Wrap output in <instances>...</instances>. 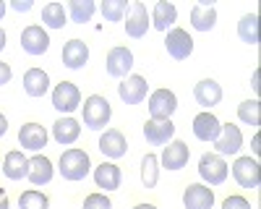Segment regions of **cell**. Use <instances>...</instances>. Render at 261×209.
Listing matches in <instances>:
<instances>
[{
    "label": "cell",
    "instance_id": "ee69618b",
    "mask_svg": "<svg viewBox=\"0 0 261 209\" xmlns=\"http://www.w3.org/2000/svg\"><path fill=\"white\" fill-rule=\"evenodd\" d=\"M3 13H6V3L0 0V18H3Z\"/></svg>",
    "mask_w": 261,
    "mask_h": 209
},
{
    "label": "cell",
    "instance_id": "4dcf8cb0",
    "mask_svg": "<svg viewBox=\"0 0 261 209\" xmlns=\"http://www.w3.org/2000/svg\"><path fill=\"white\" fill-rule=\"evenodd\" d=\"M157 165H160V160L154 154H146L141 160V180H144L146 188H154L157 186V175H160V167Z\"/></svg>",
    "mask_w": 261,
    "mask_h": 209
},
{
    "label": "cell",
    "instance_id": "4316f807",
    "mask_svg": "<svg viewBox=\"0 0 261 209\" xmlns=\"http://www.w3.org/2000/svg\"><path fill=\"white\" fill-rule=\"evenodd\" d=\"M191 24H193V29H199V32H209L214 24H217V11H214V6H196L193 11H191Z\"/></svg>",
    "mask_w": 261,
    "mask_h": 209
},
{
    "label": "cell",
    "instance_id": "30bf717a",
    "mask_svg": "<svg viewBox=\"0 0 261 209\" xmlns=\"http://www.w3.org/2000/svg\"><path fill=\"white\" fill-rule=\"evenodd\" d=\"M18 144H21V149L39 152L42 146L47 144V128H45V125H39V123H27V125H21V131H18Z\"/></svg>",
    "mask_w": 261,
    "mask_h": 209
},
{
    "label": "cell",
    "instance_id": "e575fe53",
    "mask_svg": "<svg viewBox=\"0 0 261 209\" xmlns=\"http://www.w3.org/2000/svg\"><path fill=\"white\" fill-rule=\"evenodd\" d=\"M84 209H113V204L105 194H92V196H86Z\"/></svg>",
    "mask_w": 261,
    "mask_h": 209
},
{
    "label": "cell",
    "instance_id": "ac0fdd59",
    "mask_svg": "<svg viewBox=\"0 0 261 209\" xmlns=\"http://www.w3.org/2000/svg\"><path fill=\"white\" fill-rule=\"evenodd\" d=\"M128 149V144H125V136L118 131V128H110V131H105L102 139H99V152L105 157H110V160H118L123 157Z\"/></svg>",
    "mask_w": 261,
    "mask_h": 209
},
{
    "label": "cell",
    "instance_id": "7402d4cb",
    "mask_svg": "<svg viewBox=\"0 0 261 209\" xmlns=\"http://www.w3.org/2000/svg\"><path fill=\"white\" fill-rule=\"evenodd\" d=\"M24 89L29 97H45L50 89V76L42 68H29L24 73Z\"/></svg>",
    "mask_w": 261,
    "mask_h": 209
},
{
    "label": "cell",
    "instance_id": "603a6c76",
    "mask_svg": "<svg viewBox=\"0 0 261 209\" xmlns=\"http://www.w3.org/2000/svg\"><path fill=\"white\" fill-rule=\"evenodd\" d=\"M3 173H6V178H11V180L27 178V175H29V160L21 154L18 149L8 152L6 160H3Z\"/></svg>",
    "mask_w": 261,
    "mask_h": 209
},
{
    "label": "cell",
    "instance_id": "7bdbcfd3",
    "mask_svg": "<svg viewBox=\"0 0 261 209\" xmlns=\"http://www.w3.org/2000/svg\"><path fill=\"white\" fill-rule=\"evenodd\" d=\"M134 209H157L154 204H139V206H134Z\"/></svg>",
    "mask_w": 261,
    "mask_h": 209
},
{
    "label": "cell",
    "instance_id": "d4e9b609",
    "mask_svg": "<svg viewBox=\"0 0 261 209\" xmlns=\"http://www.w3.org/2000/svg\"><path fill=\"white\" fill-rule=\"evenodd\" d=\"M34 186H45L53 180V162L45 154H37L29 160V175H27Z\"/></svg>",
    "mask_w": 261,
    "mask_h": 209
},
{
    "label": "cell",
    "instance_id": "d6a6232c",
    "mask_svg": "<svg viewBox=\"0 0 261 209\" xmlns=\"http://www.w3.org/2000/svg\"><path fill=\"white\" fill-rule=\"evenodd\" d=\"M18 206L21 209H47L50 206V199L39 191H24L18 196Z\"/></svg>",
    "mask_w": 261,
    "mask_h": 209
},
{
    "label": "cell",
    "instance_id": "d6986e66",
    "mask_svg": "<svg viewBox=\"0 0 261 209\" xmlns=\"http://www.w3.org/2000/svg\"><path fill=\"white\" fill-rule=\"evenodd\" d=\"M86 60H89V47H86V42L71 39V42H65V45H63V63L68 68H73V71L84 68Z\"/></svg>",
    "mask_w": 261,
    "mask_h": 209
},
{
    "label": "cell",
    "instance_id": "cb8c5ba5",
    "mask_svg": "<svg viewBox=\"0 0 261 209\" xmlns=\"http://www.w3.org/2000/svg\"><path fill=\"white\" fill-rule=\"evenodd\" d=\"M79 134H81V125H79L76 118H60V120H55V125H53V136H55V141L63 144V146L73 144V141L79 139Z\"/></svg>",
    "mask_w": 261,
    "mask_h": 209
},
{
    "label": "cell",
    "instance_id": "60d3db41",
    "mask_svg": "<svg viewBox=\"0 0 261 209\" xmlns=\"http://www.w3.org/2000/svg\"><path fill=\"white\" fill-rule=\"evenodd\" d=\"M261 152V136H253V154Z\"/></svg>",
    "mask_w": 261,
    "mask_h": 209
},
{
    "label": "cell",
    "instance_id": "277c9868",
    "mask_svg": "<svg viewBox=\"0 0 261 209\" xmlns=\"http://www.w3.org/2000/svg\"><path fill=\"white\" fill-rule=\"evenodd\" d=\"M81 104V92L76 84L71 81H60L55 92H53V108L60 110V113H73L76 108Z\"/></svg>",
    "mask_w": 261,
    "mask_h": 209
},
{
    "label": "cell",
    "instance_id": "5bb4252c",
    "mask_svg": "<svg viewBox=\"0 0 261 209\" xmlns=\"http://www.w3.org/2000/svg\"><path fill=\"white\" fill-rule=\"evenodd\" d=\"M165 47L175 60H186L193 53V39H191V34L186 29H172L167 34V39H165Z\"/></svg>",
    "mask_w": 261,
    "mask_h": 209
},
{
    "label": "cell",
    "instance_id": "f546056e",
    "mask_svg": "<svg viewBox=\"0 0 261 209\" xmlns=\"http://www.w3.org/2000/svg\"><path fill=\"white\" fill-rule=\"evenodd\" d=\"M42 21H45L50 29H63L65 27V8L60 3H47L42 8Z\"/></svg>",
    "mask_w": 261,
    "mask_h": 209
},
{
    "label": "cell",
    "instance_id": "ab89813d",
    "mask_svg": "<svg viewBox=\"0 0 261 209\" xmlns=\"http://www.w3.org/2000/svg\"><path fill=\"white\" fill-rule=\"evenodd\" d=\"M8 131V120H6V115H0V136H3Z\"/></svg>",
    "mask_w": 261,
    "mask_h": 209
},
{
    "label": "cell",
    "instance_id": "5b68a950",
    "mask_svg": "<svg viewBox=\"0 0 261 209\" xmlns=\"http://www.w3.org/2000/svg\"><path fill=\"white\" fill-rule=\"evenodd\" d=\"M232 175L243 188H258L261 183V165L251 157H238L232 165Z\"/></svg>",
    "mask_w": 261,
    "mask_h": 209
},
{
    "label": "cell",
    "instance_id": "f35d334b",
    "mask_svg": "<svg viewBox=\"0 0 261 209\" xmlns=\"http://www.w3.org/2000/svg\"><path fill=\"white\" fill-rule=\"evenodd\" d=\"M0 209H8V194L0 188Z\"/></svg>",
    "mask_w": 261,
    "mask_h": 209
},
{
    "label": "cell",
    "instance_id": "f1b7e54d",
    "mask_svg": "<svg viewBox=\"0 0 261 209\" xmlns=\"http://www.w3.org/2000/svg\"><path fill=\"white\" fill-rule=\"evenodd\" d=\"M94 11H97L94 0H71V3H68L71 21H76V24H86V21H92Z\"/></svg>",
    "mask_w": 261,
    "mask_h": 209
},
{
    "label": "cell",
    "instance_id": "836d02e7",
    "mask_svg": "<svg viewBox=\"0 0 261 209\" xmlns=\"http://www.w3.org/2000/svg\"><path fill=\"white\" fill-rule=\"evenodd\" d=\"M125 11H128L125 0H105V3H102V16H105V21H123Z\"/></svg>",
    "mask_w": 261,
    "mask_h": 209
},
{
    "label": "cell",
    "instance_id": "9c48e42d",
    "mask_svg": "<svg viewBox=\"0 0 261 209\" xmlns=\"http://www.w3.org/2000/svg\"><path fill=\"white\" fill-rule=\"evenodd\" d=\"M146 92H149V84L144 76H125V81L118 87V94L125 104H139L146 99Z\"/></svg>",
    "mask_w": 261,
    "mask_h": 209
},
{
    "label": "cell",
    "instance_id": "52a82bcc",
    "mask_svg": "<svg viewBox=\"0 0 261 209\" xmlns=\"http://www.w3.org/2000/svg\"><path fill=\"white\" fill-rule=\"evenodd\" d=\"M241 146H243L241 128L232 125V123H222V134L217 136V141H214L217 154H238V152H241Z\"/></svg>",
    "mask_w": 261,
    "mask_h": 209
},
{
    "label": "cell",
    "instance_id": "e0dca14e",
    "mask_svg": "<svg viewBox=\"0 0 261 209\" xmlns=\"http://www.w3.org/2000/svg\"><path fill=\"white\" fill-rule=\"evenodd\" d=\"M193 97L201 108H214V104H220V99H222V87L214 79H204L193 87Z\"/></svg>",
    "mask_w": 261,
    "mask_h": 209
},
{
    "label": "cell",
    "instance_id": "ba28073f",
    "mask_svg": "<svg viewBox=\"0 0 261 209\" xmlns=\"http://www.w3.org/2000/svg\"><path fill=\"white\" fill-rule=\"evenodd\" d=\"M134 68V53L128 47H113L107 53V73L115 79H125Z\"/></svg>",
    "mask_w": 261,
    "mask_h": 209
},
{
    "label": "cell",
    "instance_id": "7a4b0ae2",
    "mask_svg": "<svg viewBox=\"0 0 261 209\" xmlns=\"http://www.w3.org/2000/svg\"><path fill=\"white\" fill-rule=\"evenodd\" d=\"M110 115H113V110H110V102H107L105 97L92 94L84 102V125L86 128H92V131L105 128V125L110 123Z\"/></svg>",
    "mask_w": 261,
    "mask_h": 209
},
{
    "label": "cell",
    "instance_id": "b9f144b4",
    "mask_svg": "<svg viewBox=\"0 0 261 209\" xmlns=\"http://www.w3.org/2000/svg\"><path fill=\"white\" fill-rule=\"evenodd\" d=\"M3 47H6V32L0 29V50H3Z\"/></svg>",
    "mask_w": 261,
    "mask_h": 209
},
{
    "label": "cell",
    "instance_id": "d590c367",
    "mask_svg": "<svg viewBox=\"0 0 261 209\" xmlns=\"http://www.w3.org/2000/svg\"><path fill=\"white\" fill-rule=\"evenodd\" d=\"M222 209H251V204H248V199H243V196H227V199L222 201Z\"/></svg>",
    "mask_w": 261,
    "mask_h": 209
},
{
    "label": "cell",
    "instance_id": "44dd1931",
    "mask_svg": "<svg viewBox=\"0 0 261 209\" xmlns=\"http://www.w3.org/2000/svg\"><path fill=\"white\" fill-rule=\"evenodd\" d=\"M120 167L115 162H102L97 170H94V183L99 188H105V191H115V188H120Z\"/></svg>",
    "mask_w": 261,
    "mask_h": 209
},
{
    "label": "cell",
    "instance_id": "2e32d148",
    "mask_svg": "<svg viewBox=\"0 0 261 209\" xmlns=\"http://www.w3.org/2000/svg\"><path fill=\"white\" fill-rule=\"evenodd\" d=\"M144 136L151 146H162L175 136V123L172 120H146L144 125Z\"/></svg>",
    "mask_w": 261,
    "mask_h": 209
},
{
    "label": "cell",
    "instance_id": "83f0119b",
    "mask_svg": "<svg viewBox=\"0 0 261 209\" xmlns=\"http://www.w3.org/2000/svg\"><path fill=\"white\" fill-rule=\"evenodd\" d=\"M238 37L248 45H258V16L256 13H248L238 21Z\"/></svg>",
    "mask_w": 261,
    "mask_h": 209
},
{
    "label": "cell",
    "instance_id": "1f68e13d",
    "mask_svg": "<svg viewBox=\"0 0 261 209\" xmlns=\"http://www.w3.org/2000/svg\"><path fill=\"white\" fill-rule=\"evenodd\" d=\"M238 118L248 125H258L261 123V102L258 99H248L243 104H238Z\"/></svg>",
    "mask_w": 261,
    "mask_h": 209
},
{
    "label": "cell",
    "instance_id": "ffe728a7",
    "mask_svg": "<svg viewBox=\"0 0 261 209\" xmlns=\"http://www.w3.org/2000/svg\"><path fill=\"white\" fill-rule=\"evenodd\" d=\"M188 157H191L188 144L172 141L170 146H165V152H162V165L167 167V170H180V167L188 165Z\"/></svg>",
    "mask_w": 261,
    "mask_h": 209
},
{
    "label": "cell",
    "instance_id": "74e56055",
    "mask_svg": "<svg viewBox=\"0 0 261 209\" xmlns=\"http://www.w3.org/2000/svg\"><path fill=\"white\" fill-rule=\"evenodd\" d=\"M11 6H13V8L21 13V11H29V8H32V0H13Z\"/></svg>",
    "mask_w": 261,
    "mask_h": 209
},
{
    "label": "cell",
    "instance_id": "8992f818",
    "mask_svg": "<svg viewBox=\"0 0 261 209\" xmlns=\"http://www.w3.org/2000/svg\"><path fill=\"white\" fill-rule=\"evenodd\" d=\"M199 175L209 183V186H220L227 178V165L222 160V154H204L199 162Z\"/></svg>",
    "mask_w": 261,
    "mask_h": 209
},
{
    "label": "cell",
    "instance_id": "7c38bea8",
    "mask_svg": "<svg viewBox=\"0 0 261 209\" xmlns=\"http://www.w3.org/2000/svg\"><path fill=\"white\" fill-rule=\"evenodd\" d=\"M149 29V13H146V6L144 3H130L128 6V18H125V32L128 37L134 39H141Z\"/></svg>",
    "mask_w": 261,
    "mask_h": 209
},
{
    "label": "cell",
    "instance_id": "3957f363",
    "mask_svg": "<svg viewBox=\"0 0 261 209\" xmlns=\"http://www.w3.org/2000/svg\"><path fill=\"white\" fill-rule=\"evenodd\" d=\"M178 110V97L170 89H157L149 97V115L151 120H170V115Z\"/></svg>",
    "mask_w": 261,
    "mask_h": 209
},
{
    "label": "cell",
    "instance_id": "6da1fadb",
    "mask_svg": "<svg viewBox=\"0 0 261 209\" xmlns=\"http://www.w3.org/2000/svg\"><path fill=\"white\" fill-rule=\"evenodd\" d=\"M89 170H92V162L84 149H68L60 154V175L65 180H81L89 175Z\"/></svg>",
    "mask_w": 261,
    "mask_h": 209
},
{
    "label": "cell",
    "instance_id": "484cf974",
    "mask_svg": "<svg viewBox=\"0 0 261 209\" xmlns=\"http://www.w3.org/2000/svg\"><path fill=\"white\" fill-rule=\"evenodd\" d=\"M151 21H154V29L160 32H167V27H172L178 21V8L172 3H157L154 6V13H151Z\"/></svg>",
    "mask_w": 261,
    "mask_h": 209
},
{
    "label": "cell",
    "instance_id": "4fadbf2b",
    "mask_svg": "<svg viewBox=\"0 0 261 209\" xmlns=\"http://www.w3.org/2000/svg\"><path fill=\"white\" fill-rule=\"evenodd\" d=\"M183 204H186V209H212L214 206V191L204 183H193V186L186 188Z\"/></svg>",
    "mask_w": 261,
    "mask_h": 209
},
{
    "label": "cell",
    "instance_id": "8d00e7d4",
    "mask_svg": "<svg viewBox=\"0 0 261 209\" xmlns=\"http://www.w3.org/2000/svg\"><path fill=\"white\" fill-rule=\"evenodd\" d=\"M8 81H11V66L0 60V87H3V84H8Z\"/></svg>",
    "mask_w": 261,
    "mask_h": 209
},
{
    "label": "cell",
    "instance_id": "9a60e30c",
    "mask_svg": "<svg viewBox=\"0 0 261 209\" xmlns=\"http://www.w3.org/2000/svg\"><path fill=\"white\" fill-rule=\"evenodd\" d=\"M21 47H24V53H29V55H42L50 47V37L42 27H27L24 34H21Z\"/></svg>",
    "mask_w": 261,
    "mask_h": 209
},
{
    "label": "cell",
    "instance_id": "8fae6325",
    "mask_svg": "<svg viewBox=\"0 0 261 209\" xmlns=\"http://www.w3.org/2000/svg\"><path fill=\"white\" fill-rule=\"evenodd\" d=\"M193 134H196V139L214 144L217 136L222 134V123H220V118L212 115V113H199L193 118Z\"/></svg>",
    "mask_w": 261,
    "mask_h": 209
}]
</instances>
